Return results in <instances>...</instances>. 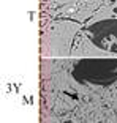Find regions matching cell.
Here are the masks:
<instances>
[{
  "mask_svg": "<svg viewBox=\"0 0 117 123\" xmlns=\"http://www.w3.org/2000/svg\"><path fill=\"white\" fill-rule=\"evenodd\" d=\"M114 11H116V13H117V8H116V10H114Z\"/></svg>",
  "mask_w": 117,
  "mask_h": 123,
  "instance_id": "obj_1",
  "label": "cell"
}]
</instances>
